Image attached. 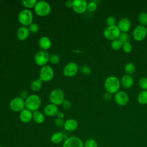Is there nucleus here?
<instances>
[{"label":"nucleus","instance_id":"c03bdc74","mask_svg":"<svg viewBox=\"0 0 147 147\" xmlns=\"http://www.w3.org/2000/svg\"><path fill=\"white\" fill-rule=\"evenodd\" d=\"M65 6L68 7H72V1H67L66 2H65Z\"/></svg>","mask_w":147,"mask_h":147},{"label":"nucleus","instance_id":"2f4dec72","mask_svg":"<svg viewBox=\"0 0 147 147\" xmlns=\"http://www.w3.org/2000/svg\"><path fill=\"white\" fill-rule=\"evenodd\" d=\"M138 84L141 88L143 90H147V78L142 77L138 82Z\"/></svg>","mask_w":147,"mask_h":147},{"label":"nucleus","instance_id":"393cba45","mask_svg":"<svg viewBox=\"0 0 147 147\" xmlns=\"http://www.w3.org/2000/svg\"><path fill=\"white\" fill-rule=\"evenodd\" d=\"M42 80L40 78L33 80L30 84L31 89L34 91H37L40 90L42 86Z\"/></svg>","mask_w":147,"mask_h":147},{"label":"nucleus","instance_id":"f3484780","mask_svg":"<svg viewBox=\"0 0 147 147\" xmlns=\"http://www.w3.org/2000/svg\"><path fill=\"white\" fill-rule=\"evenodd\" d=\"M120 82L121 84L126 89L130 88L134 84V79L132 76L127 74L123 75L121 78Z\"/></svg>","mask_w":147,"mask_h":147},{"label":"nucleus","instance_id":"de8ad7c7","mask_svg":"<svg viewBox=\"0 0 147 147\" xmlns=\"http://www.w3.org/2000/svg\"><path fill=\"white\" fill-rule=\"evenodd\" d=\"M146 37H147V34H146Z\"/></svg>","mask_w":147,"mask_h":147},{"label":"nucleus","instance_id":"a19ab883","mask_svg":"<svg viewBox=\"0 0 147 147\" xmlns=\"http://www.w3.org/2000/svg\"><path fill=\"white\" fill-rule=\"evenodd\" d=\"M112 94H111L109 92H106L104 94H103V98L106 101H109L111 99V97H112Z\"/></svg>","mask_w":147,"mask_h":147},{"label":"nucleus","instance_id":"423d86ee","mask_svg":"<svg viewBox=\"0 0 147 147\" xmlns=\"http://www.w3.org/2000/svg\"><path fill=\"white\" fill-rule=\"evenodd\" d=\"M49 100L51 103L56 106L62 104L65 100L63 91L57 88L53 90L49 95Z\"/></svg>","mask_w":147,"mask_h":147},{"label":"nucleus","instance_id":"e433bc0d","mask_svg":"<svg viewBox=\"0 0 147 147\" xmlns=\"http://www.w3.org/2000/svg\"><path fill=\"white\" fill-rule=\"evenodd\" d=\"M49 61L53 64H57L60 61L59 56L56 54H53L49 56Z\"/></svg>","mask_w":147,"mask_h":147},{"label":"nucleus","instance_id":"58836bf2","mask_svg":"<svg viewBox=\"0 0 147 147\" xmlns=\"http://www.w3.org/2000/svg\"><path fill=\"white\" fill-rule=\"evenodd\" d=\"M64 122L65 121H64V120L61 118H57L55 121V125L57 127H62L64 126Z\"/></svg>","mask_w":147,"mask_h":147},{"label":"nucleus","instance_id":"2eb2a0df","mask_svg":"<svg viewBox=\"0 0 147 147\" xmlns=\"http://www.w3.org/2000/svg\"><path fill=\"white\" fill-rule=\"evenodd\" d=\"M121 32L127 33L131 28V22L127 17H123L119 20L117 25Z\"/></svg>","mask_w":147,"mask_h":147},{"label":"nucleus","instance_id":"37998d69","mask_svg":"<svg viewBox=\"0 0 147 147\" xmlns=\"http://www.w3.org/2000/svg\"><path fill=\"white\" fill-rule=\"evenodd\" d=\"M57 118H61V119H63L64 117V113H63V112H61V111H59L58 113H57Z\"/></svg>","mask_w":147,"mask_h":147},{"label":"nucleus","instance_id":"20e7f679","mask_svg":"<svg viewBox=\"0 0 147 147\" xmlns=\"http://www.w3.org/2000/svg\"><path fill=\"white\" fill-rule=\"evenodd\" d=\"M121 33L117 25L107 26L103 30V36L106 39L113 41L118 38Z\"/></svg>","mask_w":147,"mask_h":147},{"label":"nucleus","instance_id":"9b49d317","mask_svg":"<svg viewBox=\"0 0 147 147\" xmlns=\"http://www.w3.org/2000/svg\"><path fill=\"white\" fill-rule=\"evenodd\" d=\"M114 98L115 103L121 106H126L129 102V96L128 94L123 91H118L116 92Z\"/></svg>","mask_w":147,"mask_h":147},{"label":"nucleus","instance_id":"4be33fe9","mask_svg":"<svg viewBox=\"0 0 147 147\" xmlns=\"http://www.w3.org/2000/svg\"><path fill=\"white\" fill-rule=\"evenodd\" d=\"M64 139V135L61 132H55L51 135V141L55 144H58L62 142Z\"/></svg>","mask_w":147,"mask_h":147},{"label":"nucleus","instance_id":"473e14b6","mask_svg":"<svg viewBox=\"0 0 147 147\" xmlns=\"http://www.w3.org/2000/svg\"><path fill=\"white\" fill-rule=\"evenodd\" d=\"M84 147H98V143L94 139H88L84 144Z\"/></svg>","mask_w":147,"mask_h":147},{"label":"nucleus","instance_id":"6e6552de","mask_svg":"<svg viewBox=\"0 0 147 147\" xmlns=\"http://www.w3.org/2000/svg\"><path fill=\"white\" fill-rule=\"evenodd\" d=\"M54 72L51 67L48 65L42 66L40 71V78L44 82H48L52 79Z\"/></svg>","mask_w":147,"mask_h":147},{"label":"nucleus","instance_id":"dca6fc26","mask_svg":"<svg viewBox=\"0 0 147 147\" xmlns=\"http://www.w3.org/2000/svg\"><path fill=\"white\" fill-rule=\"evenodd\" d=\"M43 112L45 115L49 117H52L56 115L59 112L58 107L56 105L50 103L45 105L43 108Z\"/></svg>","mask_w":147,"mask_h":147},{"label":"nucleus","instance_id":"1a4fd4ad","mask_svg":"<svg viewBox=\"0 0 147 147\" xmlns=\"http://www.w3.org/2000/svg\"><path fill=\"white\" fill-rule=\"evenodd\" d=\"M147 34V28L143 25H139L136 26L133 31V37L137 41L143 40Z\"/></svg>","mask_w":147,"mask_h":147},{"label":"nucleus","instance_id":"c85d7f7f","mask_svg":"<svg viewBox=\"0 0 147 147\" xmlns=\"http://www.w3.org/2000/svg\"><path fill=\"white\" fill-rule=\"evenodd\" d=\"M118 39L122 43V44H123L126 42H129L130 36L127 33L121 32Z\"/></svg>","mask_w":147,"mask_h":147},{"label":"nucleus","instance_id":"39448f33","mask_svg":"<svg viewBox=\"0 0 147 147\" xmlns=\"http://www.w3.org/2000/svg\"><path fill=\"white\" fill-rule=\"evenodd\" d=\"M33 17V13L30 10L23 9L19 13L18 20L21 24L25 26L32 23Z\"/></svg>","mask_w":147,"mask_h":147},{"label":"nucleus","instance_id":"9d476101","mask_svg":"<svg viewBox=\"0 0 147 147\" xmlns=\"http://www.w3.org/2000/svg\"><path fill=\"white\" fill-rule=\"evenodd\" d=\"M63 147H84V144L79 137L71 136L65 140Z\"/></svg>","mask_w":147,"mask_h":147},{"label":"nucleus","instance_id":"5701e85b","mask_svg":"<svg viewBox=\"0 0 147 147\" xmlns=\"http://www.w3.org/2000/svg\"><path fill=\"white\" fill-rule=\"evenodd\" d=\"M138 102L141 105L147 104V90H143L139 92L137 98Z\"/></svg>","mask_w":147,"mask_h":147},{"label":"nucleus","instance_id":"7ed1b4c3","mask_svg":"<svg viewBox=\"0 0 147 147\" xmlns=\"http://www.w3.org/2000/svg\"><path fill=\"white\" fill-rule=\"evenodd\" d=\"M51 7L49 4L44 1L37 2L34 6L35 13L40 16H46L51 12Z\"/></svg>","mask_w":147,"mask_h":147},{"label":"nucleus","instance_id":"a878e982","mask_svg":"<svg viewBox=\"0 0 147 147\" xmlns=\"http://www.w3.org/2000/svg\"><path fill=\"white\" fill-rule=\"evenodd\" d=\"M124 70L126 74L131 75L134 73L136 71V66L133 63L129 62L125 65L124 67Z\"/></svg>","mask_w":147,"mask_h":147},{"label":"nucleus","instance_id":"ea45409f","mask_svg":"<svg viewBox=\"0 0 147 147\" xmlns=\"http://www.w3.org/2000/svg\"><path fill=\"white\" fill-rule=\"evenodd\" d=\"M62 106L65 110L69 109L71 107V103L68 100H64L62 103Z\"/></svg>","mask_w":147,"mask_h":147},{"label":"nucleus","instance_id":"49530a36","mask_svg":"<svg viewBox=\"0 0 147 147\" xmlns=\"http://www.w3.org/2000/svg\"><path fill=\"white\" fill-rule=\"evenodd\" d=\"M98 147H103V146H98Z\"/></svg>","mask_w":147,"mask_h":147},{"label":"nucleus","instance_id":"f03ea898","mask_svg":"<svg viewBox=\"0 0 147 147\" xmlns=\"http://www.w3.org/2000/svg\"><path fill=\"white\" fill-rule=\"evenodd\" d=\"M41 103V99L39 96L32 94L28 96L25 101V106L26 109L30 111H36L39 109Z\"/></svg>","mask_w":147,"mask_h":147},{"label":"nucleus","instance_id":"4c0bfd02","mask_svg":"<svg viewBox=\"0 0 147 147\" xmlns=\"http://www.w3.org/2000/svg\"><path fill=\"white\" fill-rule=\"evenodd\" d=\"M81 72L84 75H89L91 72V68L87 65H83L80 68Z\"/></svg>","mask_w":147,"mask_h":147},{"label":"nucleus","instance_id":"a211bd4d","mask_svg":"<svg viewBox=\"0 0 147 147\" xmlns=\"http://www.w3.org/2000/svg\"><path fill=\"white\" fill-rule=\"evenodd\" d=\"M20 119L24 123H28L33 118V114L32 111L28 109H24L20 112Z\"/></svg>","mask_w":147,"mask_h":147},{"label":"nucleus","instance_id":"72a5a7b5","mask_svg":"<svg viewBox=\"0 0 147 147\" xmlns=\"http://www.w3.org/2000/svg\"><path fill=\"white\" fill-rule=\"evenodd\" d=\"M116 20L113 16H109L106 20V24L107 26H111L115 25Z\"/></svg>","mask_w":147,"mask_h":147},{"label":"nucleus","instance_id":"c9c22d12","mask_svg":"<svg viewBox=\"0 0 147 147\" xmlns=\"http://www.w3.org/2000/svg\"><path fill=\"white\" fill-rule=\"evenodd\" d=\"M122 50L125 53H130L133 49V46L130 42H126L122 45Z\"/></svg>","mask_w":147,"mask_h":147},{"label":"nucleus","instance_id":"4468645a","mask_svg":"<svg viewBox=\"0 0 147 147\" xmlns=\"http://www.w3.org/2000/svg\"><path fill=\"white\" fill-rule=\"evenodd\" d=\"M88 3L86 0H74L72 1V9L78 14L83 13L87 9Z\"/></svg>","mask_w":147,"mask_h":147},{"label":"nucleus","instance_id":"aec40b11","mask_svg":"<svg viewBox=\"0 0 147 147\" xmlns=\"http://www.w3.org/2000/svg\"><path fill=\"white\" fill-rule=\"evenodd\" d=\"M29 30L27 27L25 26L20 27L17 32V38L21 41L25 40V39H26L29 36Z\"/></svg>","mask_w":147,"mask_h":147},{"label":"nucleus","instance_id":"f704fd0d","mask_svg":"<svg viewBox=\"0 0 147 147\" xmlns=\"http://www.w3.org/2000/svg\"><path fill=\"white\" fill-rule=\"evenodd\" d=\"M28 29L29 30V32H30L31 33H36L38 31L39 27H38V24H37L35 22H32L29 25Z\"/></svg>","mask_w":147,"mask_h":147},{"label":"nucleus","instance_id":"b1692460","mask_svg":"<svg viewBox=\"0 0 147 147\" xmlns=\"http://www.w3.org/2000/svg\"><path fill=\"white\" fill-rule=\"evenodd\" d=\"M44 114L39 111H36L33 114V119L37 123H42L44 121Z\"/></svg>","mask_w":147,"mask_h":147},{"label":"nucleus","instance_id":"f8f14e48","mask_svg":"<svg viewBox=\"0 0 147 147\" xmlns=\"http://www.w3.org/2000/svg\"><path fill=\"white\" fill-rule=\"evenodd\" d=\"M9 107L13 111L21 112L24 109L25 101L20 97H16L10 101Z\"/></svg>","mask_w":147,"mask_h":147},{"label":"nucleus","instance_id":"0eeeda50","mask_svg":"<svg viewBox=\"0 0 147 147\" xmlns=\"http://www.w3.org/2000/svg\"><path fill=\"white\" fill-rule=\"evenodd\" d=\"M49 56L48 52L46 51H39L34 56V61L38 65L44 66L48 62Z\"/></svg>","mask_w":147,"mask_h":147},{"label":"nucleus","instance_id":"412c9836","mask_svg":"<svg viewBox=\"0 0 147 147\" xmlns=\"http://www.w3.org/2000/svg\"><path fill=\"white\" fill-rule=\"evenodd\" d=\"M40 47L44 51L49 49L52 45L51 40L47 36L41 37L38 41Z\"/></svg>","mask_w":147,"mask_h":147},{"label":"nucleus","instance_id":"79ce46f5","mask_svg":"<svg viewBox=\"0 0 147 147\" xmlns=\"http://www.w3.org/2000/svg\"><path fill=\"white\" fill-rule=\"evenodd\" d=\"M28 92L26 91H22L20 95V97L22 99H26L28 98Z\"/></svg>","mask_w":147,"mask_h":147},{"label":"nucleus","instance_id":"cd10ccee","mask_svg":"<svg viewBox=\"0 0 147 147\" xmlns=\"http://www.w3.org/2000/svg\"><path fill=\"white\" fill-rule=\"evenodd\" d=\"M122 43L118 40H115L111 42L110 47L114 51H118L121 49L122 47Z\"/></svg>","mask_w":147,"mask_h":147},{"label":"nucleus","instance_id":"bb28decb","mask_svg":"<svg viewBox=\"0 0 147 147\" xmlns=\"http://www.w3.org/2000/svg\"><path fill=\"white\" fill-rule=\"evenodd\" d=\"M138 20L140 25L145 26L147 25V13L145 11L141 12L138 16Z\"/></svg>","mask_w":147,"mask_h":147},{"label":"nucleus","instance_id":"c756f323","mask_svg":"<svg viewBox=\"0 0 147 147\" xmlns=\"http://www.w3.org/2000/svg\"><path fill=\"white\" fill-rule=\"evenodd\" d=\"M37 2L36 0H22V3L25 7L31 8L35 6Z\"/></svg>","mask_w":147,"mask_h":147},{"label":"nucleus","instance_id":"ddd939ff","mask_svg":"<svg viewBox=\"0 0 147 147\" xmlns=\"http://www.w3.org/2000/svg\"><path fill=\"white\" fill-rule=\"evenodd\" d=\"M79 69L78 65L74 62L67 63L63 68V74L67 77L73 76L76 74Z\"/></svg>","mask_w":147,"mask_h":147},{"label":"nucleus","instance_id":"6ab92c4d","mask_svg":"<svg viewBox=\"0 0 147 147\" xmlns=\"http://www.w3.org/2000/svg\"><path fill=\"white\" fill-rule=\"evenodd\" d=\"M78 126V122L74 119H68L64 122V127L68 131H73L75 130Z\"/></svg>","mask_w":147,"mask_h":147},{"label":"nucleus","instance_id":"f257e3e1","mask_svg":"<svg viewBox=\"0 0 147 147\" xmlns=\"http://www.w3.org/2000/svg\"><path fill=\"white\" fill-rule=\"evenodd\" d=\"M121 87V82L118 78L115 76H110L107 77L104 82V88L106 92L111 94H115Z\"/></svg>","mask_w":147,"mask_h":147},{"label":"nucleus","instance_id":"7c9ffc66","mask_svg":"<svg viewBox=\"0 0 147 147\" xmlns=\"http://www.w3.org/2000/svg\"><path fill=\"white\" fill-rule=\"evenodd\" d=\"M97 9V2L95 1H91L87 4V10L89 11L93 12Z\"/></svg>","mask_w":147,"mask_h":147},{"label":"nucleus","instance_id":"a18cd8bd","mask_svg":"<svg viewBox=\"0 0 147 147\" xmlns=\"http://www.w3.org/2000/svg\"><path fill=\"white\" fill-rule=\"evenodd\" d=\"M0 147H4V146H2V145H0Z\"/></svg>","mask_w":147,"mask_h":147}]
</instances>
